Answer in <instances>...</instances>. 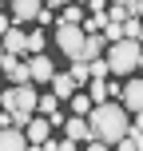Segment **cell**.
I'll list each match as a JSON object with an SVG mask.
<instances>
[{
	"instance_id": "cell-1",
	"label": "cell",
	"mask_w": 143,
	"mask_h": 151,
	"mask_svg": "<svg viewBox=\"0 0 143 151\" xmlns=\"http://www.w3.org/2000/svg\"><path fill=\"white\" fill-rule=\"evenodd\" d=\"M88 131H91V139L96 143H103V147H111V143H119L123 135H127V111H123L115 99H107V104H96L88 111Z\"/></svg>"
},
{
	"instance_id": "cell-9",
	"label": "cell",
	"mask_w": 143,
	"mask_h": 151,
	"mask_svg": "<svg viewBox=\"0 0 143 151\" xmlns=\"http://www.w3.org/2000/svg\"><path fill=\"white\" fill-rule=\"evenodd\" d=\"M64 139L80 147V143H91V131H88V123H83V119H75V115H72V119H64Z\"/></svg>"
},
{
	"instance_id": "cell-15",
	"label": "cell",
	"mask_w": 143,
	"mask_h": 151,
	"mask_svg": "<svg viewBox=\"0 0 143 151\" xmlns=\"http://www.w3.org/2000/svg\"><path fill=\"white\" fill-rule=\"evenodd\" d=\"M88 99H91V107H96V104H107V83H103V80H91Z\"/></svg>"
},
{
	"instance_id": "cell-19",
	"label": "cell",
	"mask_w": 143,
	"mask_h": 151,
	"mask_svg": "<svg viewBox=\"0 0 143 151\" xmlns=\"http://www.w3.org/2000/svg\"><path fill=\"white\" fill-rule=\"evenodd\" d=\"M83 151H111V147H103V143H96V139H91V143H83Z\"/></svg>"
},
{
	"instance_id": "cell-20",
	"label": "cell",
	"mask_w": 143,
	"mask_h": 151,
	"mask_svg": "<svg viewBox=\"0 0 143 151\" xmlns=\"http://www.w3.org/2000/svg\"><path fill=\"white\" fill-rule=\"evenodd\" d=\"M8 28H12V20H8V16H4V12H0V36H4V32H8Z\"/></svg>"
},
{
	"instance_id": "cell-6",
	"label": "cell",
	"mask_w": 143,
	"mask_h": 151,
	"mask_svg": "<svg viewBox=\"0 0 143 151\" xmlns=\"http://www.w3.org/2000/svg\"><path fill=\"white\" fill-rule=\"evenodd\" d=\"M119 96H123V111H127V115H139L143 111V83L139 80H127V83H123V88H119Z\"/></svg>"
},
{
	"instance_id": "cell-22",
	"label": "cell",
	"mask_w": 143,
	"mask_h": 151,
	"mask_svg": "<svg viewBox=\"0 0 143 151\" xmlns=\"http://www.w3.org/2000/svg\"><path fill=\"white\" fill-rule=\"evenodd\" d=\"M0 60H4V48H0Z\"/></svg>"
},
{
	"instance_id": "cell-7",
	"label": "cell",
	"mask_w": 143,
	"mask_h": 151,
	"mask_svg": "<svg viewBox=\"0 0 143 151\" xmlns=\"http://www.w3.org/2000/svg\"><path fill=\"white\" fill-rule=\"evenodd\" d=\"M24 139L40 147V143H44V139H52V123H48L44 115H40V119H36V115H32V119L24 123Z\"/></svg>"
},
{
	"instance_id": "cell-5",
	"label": "cell",
	"mask_w": 143,
	"mask_h": 151,
	"mask_svg": "<svg viewBox=\"0 0 143 151\" xmlns=\"http://www.w3.org/2000/svg\"><path fill=\"white\" fill-rule=\"evenodd\" d=\"M0 48H4V56H12V60L28 56V32L24 28H8L4 36H0Z\"/></svg>"
},
{
	"instance_id": "cell-4",
	"label": "cell",
	"mask_w": 143,
	"mask_h": 151,
	"mask_svg": "<svg viewBox=\"0 0 143 151\" xmlns=\"http://www.w3.org/2000/svg\"><path fill=\"white\" fill-rule=\"evenodd\" d=\"M24 68H28L32 88H36V83H52V76H56V64L48 60V56H28V60H24Z\"/></svg>"
},
{
	"instance_id": "cell-2",
	"label": "cell",
	"mask_w": 143,
	"mask_h": 151,
	"mask_svg": "<svg viewBox=\"0 0 143 151\" xmlns=\"http://www.w3.org/2000/svg\"><path fill=\"white\" fill-rule=\"evenodd\" d=\"M103 64H107V76H131L143 64V52H139V44H131V40H119V44H111L103 52Z\"/></svg>"
},
{
	"instance_id": "cell-8",
	"label": "cell",
	"mask_w": 143,
	"mask_h": 151,
	"mask_svg": "<svg viewBox=\"0 0 143 151\" xmlns=\"http://www.w3.org/2000/svg\"><path fill=\"white\" fill-rule=\"evenodd\" d=\"M40 8H44V4H36V0H12V16H8V20L28 24V20H36V16H40ZM16 24H12V28H16Z\"/></svg>"
},
{
	"instance_id": "cell-3",
	"label": "cell",
	"mask_w": 143,
	"mask_h": 151,
	"mask_svg": "<svg viewBox=\"0 0 143 151\" xmlns=\"http://www.w3.org/2000/svg\"><path fill=\"white\" fill-rule=\"evenodd\" d=\"M56 48H64L68 60H80V52H83V32L72 28V24H60V28H56Z\"/></svg>"
},
{
	"instance_id": "cell-11",
	"label": "cell",
	"mask_w": 143,
	"mask_h": 151,
	"mask_svg": "<svg viewBox=\"0 0 143 151\" xmlns=\"http://www.w3.org/2000/svg\"><path fill=\"white\" fill-rule=\"evenodd\" d=\"M24 147H28L24 131H16V127H0V151H24Z\"/></svg>"
},
{
	"instance_id": "cell-14",
	"label": "cell",
	"mask_w": 143,
	"mask_h": 151,
	"mask_svg": "<svg viewBox=\"0 0 143 151\" xmlns=\"http://www.w3.org/2000/svg\"><path fill=\"white\" fill-rule=\"evenodd\" d=\"M83 16H88V12H83L80 4H68V8H64V16H60V24H72V28H80V24H83Z\"/></svg>"
},
{
	"instance_id": "cell-10",
	"label": "cell",
	"mask_w": 143,
	"mask_h": 151,
	"mask_svg": "<svg viewBox=\"0 0 143 151\" xmlns=\"http://www.w3.org/2000/svg\"><path fill=\"white\" fill-rule=\"evenodd\" d=\"M52 96H56V104H64V99L75 96V83L68 80V72H56L52 76Z\"/></svg>"
},
{
	"instance_id": "cell-12",
	"label": "cell",
	"mask_w": 143,
	"mask_h": 151,
	"mask_svg": "<svg viewBox=\"0 0 143 151\" xmlns=\"http://www.w3.org/2000/svg\"><path fill=\"white\" fill-rule=\"evenodd\" d=\"M107 52V44H103V36H83V52H80V60L83 64H91V60H99V56Z\"/></svg>"
},
{
	"instance_id": "cell-21",
	"label": "cell",
	"mask_w": 143,
	"mask_h": 151,
	"mask_svg": "<svg viewBox=\"0 0 143 151\" xmlns=\"http://www.w3.org/2000/svg\"><path fill=\"white\" fill-rule=\"evenodd\" d=\"M24 151H40V147H36V143H28V147H24Z\"/></svg>"
},
{
	"instance_id": "cell-13",
	"label": "cell",
	"mask_w": 143,
	"mask_h": 151,
	"mask_svg": "<svg viewBox=\"0 0 143 151\" xmlns=\"http://www.w3.org/2000/svg\"><path fill=\"white\" fill-rule=\"evenodd\" d=\"M68 104H72V115H75V119H88V111H91V99H88V96H80V91H75Z\"/></svg>"
},
{
	"instance_id": "cell-17",
	"label": "cell",
	"mask_w": 143,
	"mask_h": 151,
	"mask_svg": "<svg viewBox=\"0 0 143 151\" xmlns=\"http://www.w3.org/2000/svg\"><path fill=\"white\" fill-rule=\"evenodd\" d=\"M36 111H44V119H52V115L60 111V104H56V96H40V99H36Z\"/></svg>"
},
{
	"instance_id": "cell-18",
	"label": "cell",
	"mask_w": 143,
	"mask_h": 151,
	"mask_svg": "<svg viewBox=\"0 0 143 151\" xmlns=\"http://www.w3.org/2000/svg\"><path fill=\"white\" fill-rule=\"evenodd\" d=\"M68 80L75 83V88H80V83L88 80V64H83V60H72V68H68Z\"/></svg>"
},
{
	"instance_id": "cell-16",
	"label": "cell",
	"mask_w": 143,
	"mask_h": 151,
	"mask_svg": "<svg viewBox=\"0 0 143 151\" xmlns=\"http://www.w3.org/2000/svg\"><path fill=\"white\" fill-rule=\"evenodd\" d=\"M28 56H44V32L40 28L28 32Z\"/></svg>"
}]
</instances>
